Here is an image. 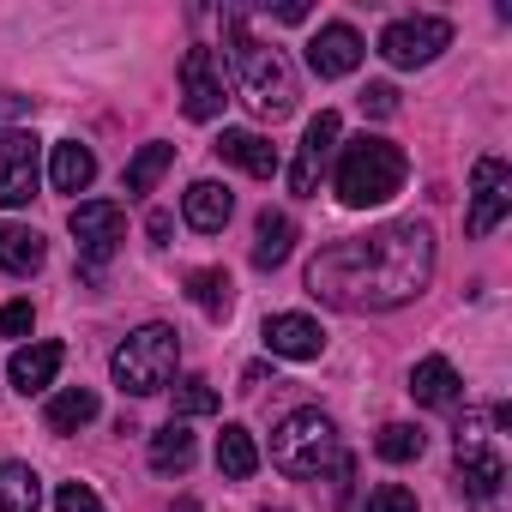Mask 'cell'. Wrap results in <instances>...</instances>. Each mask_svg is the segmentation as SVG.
Masks as SVG:
<instances>
[{"label": "cell", "instance_id": "18", "mask_svg": "<svg viewBox=\"0 0 512 512\" xmlns=\"http://www.w3.org/2000/svg\"><path fill=\"white\" fill-rule=\"evenodd\" d=\"M229 211H235V199H229L223 181H193V187L181 193V217H187L199 235H217V229L229 223Z\"/></svg>", "mask_w": 512, "mask_h": 512}, {"label": "cell", "instance_id": "7", "mask_svg": "<svg viewBox=\"0 0 512 512\" xmlns=\"http://www.w3.org/2000/svg\"><path fill=\"white\" fill-rule=\"evenodd\" d=\"M67 229H73V241H79V260H85V266H103L109 253L127 241V211H121L115 199H85V205H73Z\"/></svg>", "mask_w": 512, "mask_h": 512}, {"label": "cell", "instance_id": "31", "mask_svg": "<svg viewBox=\"0 0 512 512\" xmlns=\"http://www.w3.org/2000/svg\"><path fill=\"white\" fill-rule=\"evenodd\" d=\"M55 512H103V500H97V488H85V482H61V488H55Z\"/></svg>", "mask_w": 512, "mask_h": 512}, {"label": "cell", "instance_id": "14", "mask_svg": "<svg viewBox=\"0 0 512 512\" xmlns=\"http://www.w3.org/2000/svg\"><path fill=\"white\" fill-rule=\"evenodd\" d=\"M308 67H314L320 79L356 73V67H362V37H356L350 25H320V37L308 43Z\"/></svg>", "mask_w": 512, "mask_h": 512}, {"label": "cell", "instance_id": "37", "mask_svg": "<svg viewBox=\"0 0 512 512\" xmlns=\"http://www.w3.org/2000/svg\"><path fill=\"white\" fill-rule=\"evenodd\" d=\"M175 512H199V500H181V506H175Z\"/></svg>", "mask_w": 512, "mask_h": 512}, {"label": "cell", "instance_id": "29", "mask_svg": "<svg viewBox=\"0 0 512 512\" xmlns=\"http://www.w3.org/2000/svg\"><path fill=\"white\" fill-rule=\"evenodd\" d=\"M169 392H175V422H187V416H217V392H211V380L187 374V380L169 386Z\"/></svg>", "mask_w": 512, "mask_h": 512}, {"label": "cell", "instance_id": "28", "mask_svg": "<svg viewBox=\"0 0 512 512\" xmlns=\"http://www.w3.org/2000/svg\"><path fill=\"white\" fill-rule=\"evenodd\" d=\"M422 446H428V434L410 428V422H386V428L374 434V452H380L386 464H410V458H422Z\"/></svg>", "mask_w": 512, "mask_h": 512}, {"label": "cell", "instance_id": "9", "mask_svg": "<svg viewBox=\"0 0 512 512\" xmlns=\"http://www.w3.org/2000/svg\"><path fill=\"white\" fill-rule=\"evenodd\" d=\"M181 109L193 121L223 115V61H217V49H187L181 55Z\"/></svg>", "mask_w": 512, "mask_h": 512}, {"label": "cell", "instance_id": "15", "mask_svg": "<svg viewBox=\"0 0 512 512\" xmlns=\"http://www.w3.org/2000/svg\"><path fill=\"white\" fill-rule=\"evenodd\" d=\"M410 398L428 404V410H452V404L464 398V380H458V368H452L446 356H422V362L410 368Z\"/></svg>", "mask_w": 512, "mask_h": 512}, {"label": "cell", "instance_id": "17", "mask_svg": "<svg viewBox=\"0 0 512 512\" xmlns=\"http://www.w3.org/2000/svg\"><path fill=\"white\" fill-rule=\"evenodd\" d=\"M61 362H67L61 344H25V350H13V362H7V380L31 398V392H49V386H55Z\"/></svg>", "mask_w": 512, "mask_h": 512}, {"label": "cell", "instance_id": "13", "mask_svg": "<svg viewBox=\"0 0 512 512\" xmlns=\"http://www.w3.org/2000/svg\"><path fill=\"white\" fill-rule=\"evenodd\" d=\"M266 350L284 356V362H314V356L326 350V332H320V320H308V314H272V320H266Z\"/></svg>", "mask_w": 512, "mask_h": 512}, {"label": "cell", "instance_id": "34", "mask_svg": "<svg viewBox=\"0 0 512 512\" xmlns=\"http://www.w3.org/2000/svg\"><path fill=\"white\" fill-rule=\"evenodd\" d=\"M31 109H37L31 97H19V91H0V121H25Z\"/></svg>", "mask_w": 512, "mask_h": 512}, {"label": "cell", "instance_id": "11", "mask_svg": "<svg viewBox=\"0 0 512 512\" xmlns=\"http://www.w3.org/2000/svg\"><path fill=\"white\" fill-rule=\"evenodd\" d=\"M338 133H344V121H338L332 109H320V115L308 121L302 151H296V169H290V187H296V193H314V187H320V175H326V163H332V151H338Z\"/></svg>", "mask_w": 512, "mask_h": 512}, {"label": "cell", "instance_id": "5", "mask_svg": "<svg viewBox=\"0 0 512 512\" xmlns=\"http://www.w3.org/2000/svg\"><path fill=\"white\" fill-rule=\"evenodd\" d=\"M175 362H181V332L163 326V320H151V326H139V332L109 356V374H115V386H121L127 398H151V392H169Z\"/></svg>", "mask_w": 512, "mask_h": 512}, {"label": "cell", "instance_id": "6", "mask_svg": "<svg viewBox=\"0 0 512 512\" xmlns=\"http://www.w3.org/2000/svg\"><path fill=\"white\" fill-rule=\"evenodd\" d=\"M506 211H512V169H506L500 157H476V169H470V211H464V229L482 241V235H494V229L506 223Z\"/></svg>", "mask_w": 512, "mask_h": 512}, {"label": "cell", "instance_id": "26", "mask_svg": "<svg viewBox=\"0 0 512 512\" xmlns=\"http://www.w3.org/2000/svg\"><path fill=\"white\" fill-rule=\"evenodd\" d=\"M187 296H193L199 314H211V320H229V308H235V284H229V272H217V266L193 272V278H187Z\"/></svg>", "mask_w": 512, "mask_h": 512}, {"label": "cell", "instance_id": "32", "mask_svg": "<svg viewBox=\"0 0 512 512\" xmlns=\"http://www.w3.org/2000/svg\"><path fill=\"white\" fill-rule=\"evenodd\" d=\"M356 103H362V115H380V121H386V115H398V91H392V85H368Z\"/></svg>", "mask_w": 512, "mask_h": 512}, {"label": "cell", "instance_id": "4", "mask_svg": "<svg viewBox=\"0 0 512 512\" xmlns=\"http://www.w3.org/2000/svg\"><path fill=\"white\" fill-rule=\"evenodd\" d=\"M404 175H410L404 151H398L392 139H380V133H362V139H350V145L338 151V199H344L350 211L386 205L392 193H404Z\"/></svg>", "mask_w": 512, "mask_h": 512}, {"label": "cell", "instance_id": "30", "mask_svg": "<svg viewBox=\"0 0 512 512\" xmlns=\"http://www.w3.org/2000/svg\"><path fill=\"white\" fill-rule=\"evenodd\" d=\"M362 512H416V494H410L404 482H380V488L362 500Z\"/></svg>", "mask_w": 512, "mask_h": 512}, {"label": "cell", "instance_id": "23", "mask_svg": "<svg viewBox=\"0 0 512 512\" xmlns=\"http://www.w3.org/2000/svg\"><path fill=\"white\" fill-rule=\"evenodd\" d=\"M43 422H49L55 434H79L85 422H97V392H91V386H67V392H55L49 410H43Z\"/></svg>", "mask_w": 512, "mask_h": 512}, {"label": "cell", "instance_id": "1", "mask_svg": "<svg viewBox=\"0 0 512 512\" xmlns=\"http://www.w3.org/2000/svg\"><path fill=\"white\" fill-rule=\"evenodd\" d=\"M434 278V229L404 217L380 223L350 241H326L308 260V296H320L338 314H386L428 290Z\"/></svg>", "mask_w": 512, "mask_h": 512}, {"label": "cell", "instance_id": "35", "mask_svg": "<svg viewBox=\"0 0 512 512\" xmlns=\"http://www.w3.org/2000/svg\"><path fill=\"white\" fill-rule=\"evenodd\" d=\"M169 229H175V217H169V211H151V241H157V247L169 241Z\"/></svg>", "mask_w": 512, "mask_h": 512}, {"label": "cell", "instance_id": "20", "mask_svg": "<svg viewBox=\"0 0 512 512\" xmlns=\"http://www.w3.org/2000/svg\"><path fill=\"white\" fill-rule=\"evenodd\" d=\"M193 458H199L193 428L169 416V422L151 434V470H157V476H187V470H193Z\"/></svg>", "mask_w": 512, "mask_h": 512}, {"label": "cell", "instance_id": "24", "mask_svg": "<svg viewBox=\"0 0 512 512\" xmlns=\"http://www.w3.org/2000/svg\"><path fill=\"white\" fill-rule=\"evenodd\" d=\"M217 470H223L229 482H247L253 470H260V446H253V434H247L241 422H229V428L217 434Z\"/></svg>", "mask_w": 512, "mask_h": 512}, {"label": "cell", "instance_id": "16", "mask_svg": "<svg viewBox=\"0 0 512 512\" xmlns=\"http://www.w3.org/2000/svg\"><path fill=\"white\" fill-rule=\"evenodd\" d=\"M223 163H235V169H247V175H260V181H272L278 175V145L272 139H260V133H241V127H223V139L211 145Z\"/></svg>", "mask_w": 512, "mask_h": 512}, {"label": "cell", "instance_id": "10", "mask_svg": "<svg viewBox=\"0 0 512 512\" xmlns=\"http://www.w3.org/2000/svg\"><path fill=\"white\" fill-rule=\"evenodd\" d=\"M37 181H43L37 139L31 133H0V205H7V211L31 205L37 199Z\"/></svg>", "mask_w": 512, "mask_h": 512}, {"label": "cell", "instance_id": "12", "mask_svg": "<svg viewBox=\"0 0 512 512\" xmlns=\"http://www.w3.org/2000/svg\"><path fill=\"white\" fill-rule=\"evenodd\" d=\"M500 482H506L500 452H488L482 440H458V488H464L476 506H494V500H500Z\"/></svg>", "mask_w": 512, "mask_h": 512}, {"label": "cell", "instance_id": "8", "mask_svg": "<svg viewBox=\"0 0 512 512\" xmlns=\"http://www.w3.org/2000/svg\"><path fill=\"white\" fill-rule=\"evenodd\" d=\"M452 43V25L446 19H392L386 31H380V55L392 61V67H428V61H440V49Z\"/></svg>", "mask_w": 512, "mask_h": 512}, {"label": "cell", "instance_id": "27", "mask_svg": "<svg viewBox=\"0 0 512 512\" xmlns=\"http://www.w3.org/2000/svg\"><path fill=\"white\" fill-rule=\"evenodd\" d=\"M169 163H175V145H163V139L139 145V157L127 163V193H151V187L169 175Z\"/></svg>", "mask_w": 512, "mask_h": 512}, {"label": "cell", "instance_id": "3", "mask_svg": "<svg viewBox=\"0 0 512 512\" xmlns=\"http://www.w3.org/2000/svg\"><path fill=\"white\" fill-rule=\"evenodd\" d=\"M272 464H278L290 482H332V494L344 500L350 452H344L332 416H320V410H296V416H284L278 434H272Z\"/></svg>", "mask_w": 512, "mask_h": 512}, {"label": "cell", "instance_id": "25", "mask_svg": "<svg viewBox=\"0 0 512 512\" xmlns=\"http://www.w3.org/2000/svg\"><path fill=\"white\" fill-rule=\"evenodd\" d=\"M43 506V482L31 464H0V512H37Z\"/></svg>", "mask_w": 512, "mask_h": 512}, {"label": "cell", "instance_id": "33", "mask_svg": "<svg viewBox=\"0 0 512 512\" xmlns=\"http://www.w3.org/2000/svg\"><path fill=\"white\" fill-rule=\"evenodd\" d=\"M31 302H7V308H0V332H7V338H25L31 332Z\"/></svg>", "mask_w": 512, "mask_h": 512}, {"label": "cell", "instance_id": "19", "mask_svg": "<svg viewBox=\"0 0 512 512\" xmlns=\"http://www.w3.org/2000/svg\"><path fill=\"white\" fill-rule=\"evenodd\" d=\"M296 247V217L290 211H260V229H253V266L260 272H278Z\"/></svg>", "mask_w": 512, "mask_h": 512}, {"label": "cell", "instance_id": "2", "mask_svg": "<svg viewBox=\"0 0 512 512\" xmlns=\"http://www.w3.org/2000/svg\"><path fill=\"white\" fill-rule=\"evenodd\" d=\"M217 61H229V79H235V97L260 115V121H284L290 109H296V67L284 61V49H272V43H260L247 31V13H223V55Z\"/></svg>", "mask_w": 512, "mask_h": 512}, {"label": "cell", "instance_id": "21", "mask_svg": "<svg viewBox=\"0 0 512 512\" xmlns=\"http://www.w3.org/2000/svg\"><path fill=\"white\" fill-rule=\"evenodd\" d=\"M49 181H55V193H85V187L97 181V157H91V145L61 139V145L49 151Z\"/></svg>", "mask_w": 512, "mask_h": 512}, {"label": "cell", "instance_id": "36", "mask_svg": "<svg viewBox=\"0 0 512 512\" xmlns=\"http://www.w3.org/2000/svg\"><path fill=\"white\" fill-rule=\"evenodd\" d=\"M278 19H284V25H302V19H308V7H302V0H290V7H278Z\"/></svg>", "mask_w": 512, "mask_h": 512}, {"label": "cell", "instance_id": "22", "mask_svg": "<svg viewBox=\"0 0 512 512\" xmlns=\"http://www.w3.org/2000/svg\"><path fill=\"white\" fill-rule=\"evenodd\" d=\"M0 272H13V278L43 272V235L31 223H0Z\"/></svg>", "mask_w": 512, "mask_h": 512}]
</instances>
